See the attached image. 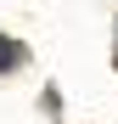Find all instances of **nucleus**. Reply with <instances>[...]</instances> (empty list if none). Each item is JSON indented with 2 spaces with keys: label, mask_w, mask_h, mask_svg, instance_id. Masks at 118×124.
I'll return each instance as SVG.
<instances>
[{
  "label": "nucleus",
  "mask_w": 118,
  "mask_h": 124,
  "mask_svg": "<svg viewBox=\"0 0 118 124\" xmlns=\"http://www.w3.org/2000/svg\"><path fill=\"white\" fill-rule=\"evenodd\" d=\"M6 68H17V45H11L6 34H0V73H6Z\"/></svg>",
  "instance_id": "f257e3e1"
}]
</instances>
